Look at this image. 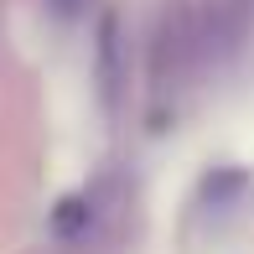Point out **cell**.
<instances>
[{
    "instance_id": "obj_1",
    "label": "cell",
    "mask_w": 254,
    "mask_h": 254,
    "mask_svg": "<svg viewBox=\"0 0 254 254\" xmlns=\"http://www.w3.org/2000/svg\"><path fill=\"white\" fill-rule=\"evenodd\" d=\"M88 223V197H63V207L52 213V228L57 234H78Z\"/></svg>"
}]
</instances>
